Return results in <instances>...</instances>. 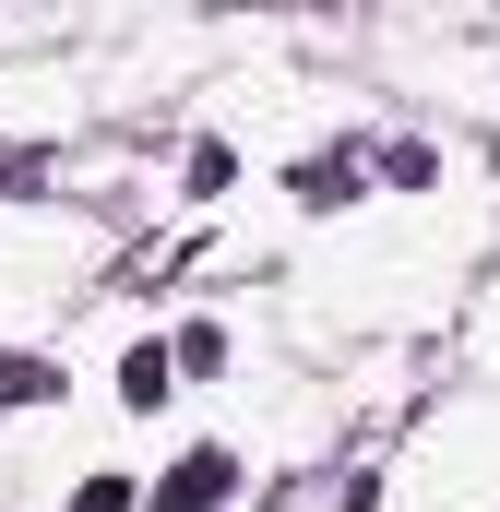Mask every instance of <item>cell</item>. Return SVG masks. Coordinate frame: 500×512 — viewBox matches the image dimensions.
<instances>
[{"label": "cell", "mask_w": 500, "mask_h": 512, "mask_svg": "<svg viewBox=\"0 0 500 512\" xmlns=\"http://www.w3.org/2000/svg\"><path fill=\"white\" fill-rule=\"evenodd\" d=\"M48 393H60L48 358H12V346H0V405H48Z\"/></svg>", "instance_id": "4"}, {"label": "cell", "mask_w": 500, "mask_h": 512, "mask_svg": "<svg viewBox=\"0 0 500 512\" xmlns=\"http://www.w3.org/2000/svg\"><path fill=\"white\" fill-rule=\"evenodd\" d=\"M227 489H239V453H215V441H203V453H179V465L155 477V512H215Z\"/></svg>", "instance_id": "1"}, {"label": "cell", "mask_w": 500, "mask_h": 512, "mask_svg": "<svg viewBox=\"0 0 500 512\" xmlns=\"http://www.w3.org/2000/svg\"><path fill=\"white\" fill-rule=\"evenodd\" d=\"M167 370H179V346H131V358H120V405H143V417H155V405L179 393Z\"/></svg>", "instance_id": "2"}, {"label": "cell", "mask_w": 500, "mask_h": 512, "mask_svg": "<svg viewBox=\"0 0 500 512\" xmlns=\"http://www.w3.org/2000/svg\"><path fill=\"white\" fill-rule=\"evenodd\" d=\"M298 203H310V215L358 203V155H310V167H298Z\"/></svg>", "instance_id": "3"}]
</instances>
